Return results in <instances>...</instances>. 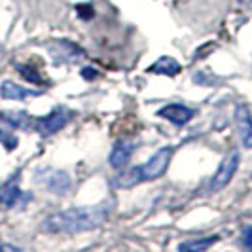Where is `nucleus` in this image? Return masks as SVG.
Returning a JSON list of instances; mask_svg holds the SVG:
<instances>
[{"label":"nucleus","instance_id":"f257e3e1","mask_svg":"<svg viewBox=\"0 0 252 252\" xmlns=\"http://www.w3.org/2000/svg\"><path fill=\"white\" fill-rule=\"evenodd\" d=\"M108 215H110L108 203L91 205V207H76V209H68V211H61V213L48 216L42 224V231L51 233V235L91 231L95 227L102 226L108 220Z\"/></svg>","mask_w":252,"mask_h":252},{"label":"nucleus","instance_id":"f03ea898","mask_svg":"<svg viewBox=\"0 0 252 252\" xmlns=\"http://www.w3.org/2000/svg\"><path fill=\"white\" fill-rule=\"evenodd\" d=\"M173 152H175L173 146L159 148L144 165L133 167L131 171H126L118 178H114V186L116 188H131V186H137L140 182H150V180L163 177L171 159H173Z\"/></svg>","mask_w":252,"mask_h":252},{"label":"nucleus","instance_id":"7ed1b4c3","mask_svg":"<svg viewBox=\"0 0 252 252\" xmlns=\"http://www.w3.org/2000/svg\"><path fill=\"white\" fill-rule=\"evenodd\" d=\"M241 165V154L239 150H229L222 158V161L218 165V169H216L215 177L211 180V191H220L222 188H226L227 184L233 180L235 177V173H237V169H239Z\"/></svg>","mask_w":252,"mask_h":252},{"label":"nucleus","instance_id":"20e7f679","mask_svg":"<svg viewBox=\"0 0 252 252\" xmlns=\"http://www.w3.org/2000/svg\"><path fill=\"white\" fill-rule=\"evenodd\" d=\"M70 118H72V114L68 112L66 108H63V106H59V108L51 110L48 116L36 120L34 126H36V131L42 137H50V135L59 133L63 127H66V124L70 122Z\"/></svg>","mask_w":252,"mask_h":252},{"label":"nucleus","instance_id":"39448f33","mask_svg":"<svg viewBox=\"0 0 252 252\" xmlns=\"http://www.w3.org/2000/svg\"><path fill=\"white\" fill-rule=\"evenodd\" d=\"M233 120H235V127H237V133H239L241 144L245 148H252V112L249 108V104L239 102L235 106Z\"/></svg>","mask_w":252,"mask_h":252},{"label":"nucleus","instance_id":"423d86ee","mask_svg":"<svg viewBox=\"0 0 252 252\" xmlns=\"http://www.w3.org/2000/svg\"><path fill=\"white\" fill-rule=\"evenodd\" d=\"M133 152H135V142H133V140H129V139L118 140V142L114 144L110 156H108V163H110V167L116 169V171L126 169V165L131 161Z\"/></svg>","mask_w":252,"mask_h":252},{"label":"nucleus","instance_id":"0eeeda50","mask_svg":"<svg viewBox=\"0 0 252 252\" xmlns=\"http://www.w3.org/2000/svg\"><path fill=\"white\" fill-rule=\"evenodd\" d=\"M193 114L195 112H193L191 108H188V106L173 102V104H167V106H163V108H159L158 116L163 118V120H167V122H171L173 126L182 127V126H186L189 120L193 118Z\"/></svg>","mask_w":252,"mask_h":252},{"label":"nucleus","instance_id":"6e6552de","mask_svg":"<svg viewBox=\"0 0 252 252\" xmlns=\"http://www.w3.org/2000/svg\"><path fill=\"white\" fill-rule=\"evenodd\" d=\"M86 55V51L82 50L80 46H76L68 40H59L55 42V51H53V63H76L78 59H82Z\"/></svg>","mask_w":252,"mask_h":252},{"label":"nucleus","instance_id":"1a4fd4ad","mask_svg":"<svg viewBox=\"0 0 252 252\" xmlns=\"http://www.w3.org/2000/svg\"><path fill=\"white\" fill-rule=\"evenodd\" d=\"M148 72L152 74H163V76H177L182 72V64L178 63L177 59H173V57H169V55H163V57H159L156 63H152L148 66Z\"/></svg>","mask_w":252,"mask_h":252},{"label":"nucleus","instance_id":"9d476101","mask_svg":"<svg viewBox=\"0 0 252 252\" xmlns=\"http://www.w3.org/2000/svg\"><path fill=\"white\" fill-rule=\"evenodd\" d=\"M0 95L8 101H25L27 97H34V95H40V91H34V89H27L23 86H17L13 82H4L2 88H0Z\"/></svg>","mask_w":252,"mask_h":252},{"label":"nucleus","instance_id":"9b49d317","mask_svg":"<svg viewBox=\"0 0 252 252\" xmlns=\"http://www.w3.org/2000/svg\"><path fill=\"white\" fill-rule=\"evenodd\" d=\"M220 241V235H211V237H195V239L184 241L178 245L180 252H203L211 247H215L216 243Z\"/></svg>","mask_w":252,"mask_h":252},{"label":"nucleus","instance_id":"f8f14e48","mask_svg":"<svg viewBox=\"0 0 252 252\" xmlns=\"http://www.w3.org/2000/svg\"><path fill=\"white\" fill-rule=\"evenodd\" d=\"M19 197H21V189L15 182H8L0 188V205L4 209H12L13 205L19 201Z\"/></svg>","mask_w":252,"mask_h":252},{"label":"nucleus","instance_id":"ddd939ff","mask_svg":"<svg viewBox=\"0 0 252 252\" xmlns=\"http://www.w3.org/2000/svg\"><path fill=\"white\" fill-rule=\"evenodd\" d=\"M48 188H50L51 193H59V195H63L68 191L70 188V177L66 175V173H61V171H57V173H53L48 180Z\"/></svg>","mask_w":252,"mask_h":252},{"label":"nucleus","instance_id":"4468645a","mask_svg":"<svg viewBox=\"0 0 252 252\" xmlns=\"http://www.w3.org/2000/svg\"><path fill=\"white\" fill-rule=\"evenodd\" d=\"M17 72L25 78L27 82H31V84H36V86H50V82H46L40 72H38L36 68H32V66H29V64H17Z\"/></svg>","mask_w":252,"mask_h":252},{"label":"nucleus","instance_id":"2eb2a0df","mask_svg":"<svg viewBox=\"0 0 252 252\" xmlns=\"http://www.w3.org/2000/svg\"><path fill=\"white\" fill-rule=\"evenodd\" d=\"M76 15L82 19V21H91L93 17H95V8H93V4H89V2H82V4H76Z\"/></svg>","mask_w":252,"mask_h":252},{"label":"nucleus","instance_id":"dca6fc26","mask_svg":"<svg viewBox=\"0 0 252 252\" xmlns=\"http://www.w3.org/2000/svg\"><path fill=\"white\" fill-rule=\"evenodd\" d=\"M241 245H243L247 251H252V224L243 229V235H241Z\"/></svg>","mask_w":252,"mask_h":252},{"label":"nucleus","instance_id":"f3484780","mask_svg":"<svg viewBox=\"0 0 252 252\" xmlns=\"http://www.w3.org/2000/svg\"><path fill=\"white\" fill-rule=\"evenodd\" d=\"M80 76H82L84 80H88V82H93V80L99 76V70L93 68V66H84V68L80 70Z\"/></svg>","mask_w":252,"mask_h":252},{"label":"nucleus","instance_id":"a211bd4d","mask_svg":"<svg viewBox=\"0 0 252 252\" xmlns=\"http://www.w3.org/2000/svg\"><path fill=\"white\" fill-rule=\"evenodd\" d=\"M0 251H19L17 247H13V245H2L0 247Z\"/></svg>","mask_w":252,"mask_h":252},{"label":"nucleus","instance_id":"6ab92c4d","mask_svg":"<svg viewBox=\"0 0 252 252\" xmlns=\"http://www.w3.org/2000/svg\"><path fill=\"white\" fill-rule=\"evenodd\" d=\"M0 140H4V131L0 129Z\"/></svg>","mask_w":252,"mask_h":252},{"label":"nucleus","instance_id":"aec40b11","mask_svg":"<svg viewBox=\"0 0 252 252\" xmlns=\"http://www.w3.org/2000/svg\"><path fill=\"white\" fill-rule=\"evenodd\" d=\"M237 2H245V0H237Z\"/></svg>","mask_w":252,"mask_h":252}]
</instances>
